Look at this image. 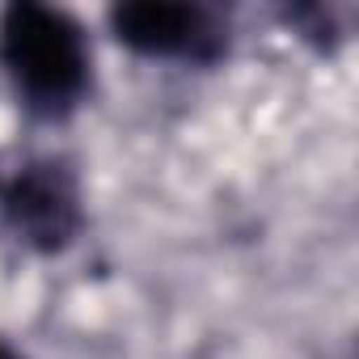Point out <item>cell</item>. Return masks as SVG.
<instances>
[{"label":"cell","instance_id":"4","mask_svg":"<svg viewBox=\"0 0 359 359\" xmlns=\"http://www.w3.org/2000/svg\"><path fill=\"white\" fill-rule=\"evenodd\" d=\"M0 359H18V355H13V351H9L5 342H0Z\"/></svg>","mask_w":359,"mask_h":359},{"label":"cell","instance_id":"1","mask_svg":"<svg viewBox=\"0 0 359 359\" xmlns=\"http://www.w3.org/2000/svg\"><path fill=\"white\" fill-rule=\"evenodd\" d=\"M0 64L34 114H68L89 89V47L81 26L47 5L18 0L0 13Z\"/></svg>","mask_w":359,"mask_h":359},{"label":"cell","instance_id":"2","mask_svg":"<svg viewBox=\"0 0 359 359\" xmlns=\"http://www.w3.org/2000/svg\"><path fill=\"white\" fill-rule=\"evenodd\" d=\"M110 30L123 47L152 60H191L212 64L229 34L220 18L203 5H169V0H135L110 9Z\"/></svg>","mask_w":359,"mask_h":359},{"label":"cell","instance_id":"3","mask_svg":"<svg viewBox=\"0 0 359 359\" xmlns=\"http://www.w3.org/2000/svg\"><path fill=\"white\" fill-rule=\"evenodd\" d=\"M5 220L26 245L43 254L64 250L81 233V195L72 173L55 161L26 165L5 191Z\"/></svg>","mask_w":359,"mask_h":359}]
</instances>
